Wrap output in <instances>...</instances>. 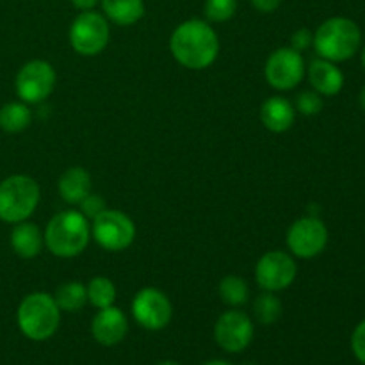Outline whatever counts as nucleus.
<instances>
[{
    "label": "nucleus",
    "instance_id": "nucleus-25",
    "mask_svg": "<svg viewBox=\"0 0 365 365\" xmlns=\"http://www.w3.org/2000/svg\"><path fill=\"white\" fill-rule=\"evenodd\" d=\"M205 16L214 24L228 21L237 11V0H205Z\"/></svg>",
    "mask_w": 365,
    "mask_h": 365
},
{
    "label": "nucleus",
    "instance_id": "nucleus-34",
    "mask_svg": "<svg viewBox=\"0 0 365 365\" xmlns=\"http://www.w3.org/2000/svg\"><path fill=\"white\" fill-rule=\"evenodd\" d=\"M157 365H180V364H177V362H171V360H166V362H160V364H157Z\"/></svg>",
    "mask_w": 365,
    "mask_h": 365
},
{
    "label": "nucleus",
    "instance_id": "nucleus-5",
    "mask_svg": "<svg viewBox=\"0 0 365 365\" xmlns=\"http://www.w3.org/2000/svg\"><path fill=\"white\" fill-rule=\"evenodd\" d=\"M39 203L38 182L27 175H13L0 182V220L16 225L29 220Z\"/></svg>",
    "mask_w": 365,
    "mask_h": 365
},
{
    "label": "nucleus",
    "instance_id": "nucleus-29",
    "mask_svg": "<svg viewBox=\"0 0 365 365\" xmlns=\"http://www.w3.org/2000/svg\"><path fill=\"white\" fill-rule=\"evenodd\" d=\"M314 43V34L309 31V29H298V31L292 34L291 38V48L298 50V52H303L309 46H312Z\"/></svg>",
    "mask_w": 365,
    "mask_h": 365
},
{
    "label": "nucleus",
    "instance_id": "nucleus-10",
    "mask_svg": "<svg viewBox=\"0 0 365 365\" xmlns=\"http://www.w3.org/2000/svg\"><path fill=\"white\" fill-rule=\"evenodd\" d=\"M328 245V228L319 217L307 216L294 221L287 232V246L298 259H314Z\"/></svg>",
    "mask_w": 365,
    "mask_h": 365
},
{
    "label": "nucleus",
    "instance_id": "nucleus-35",
    "mask_svg": "<svg viewBox=\"0 0 365 365\" xmlns=\"http://www.w3.org/2000/svg\"><path fill=\"white\" fill-rule=\"evenodd\" d=\"M362 66L365 68V46H364V50H362Z\"/></svg>",
    "mask_w": 365,
    "mask_h": 365
},
{
    "label": "nucleus",
    "instance_id": "nucleus-21",
    "mask_svg": "<svg viewBox=\"0 0 365 365\" xmlns=\"http://www.w3.org/2000/svg\"><path fill=\"white\" fill-rule=\"evenodd\" d=\"M53 299H56L57 307L64 312H77L88 302V291H86V285H82L77 280L64 282L57 287Z\"/></svg>",
    "mask_w": 365,
    "mask_h": 365
},
{
    "label": "nucleus",
    "instance_id": "nucleus-15",
    "mask_svg": "<svg viewBox=\"0 0 365 365\" xmlns=\"http://www.w3.org/2000/svg\"><path fill=\"white\" fill-rule=\"evenodd\" d=\"M309 81L321 96H335L344 88V73L327 59H314L309 66Z\"/></svg>",
    "mask_w": 365,
    "mask_h": 365
},
{
    "label": "nucleus",
    "instance_id": "nucleus-7",
    "mask_svg": "<svg viewBox=\"0 0 365 365\" xmlns=\"http://www.w3.org/2000/svg\"><path fill=\"white\" fill-rule=\"evenodd\" d=\"M91 235L107 252H121L134 242L135 225L127 214L106 209L93 220Z\"/></svg>",
    "mask_w": 365,
    "mask_h": 365
},
{
    "label": "nucleus",
    "instance_id": "nucleus-1",
    "mask_svg": "<svg viewBox=\"0 0 365 365\" xmlns=\"http://www.w3.org/2000/svg\"><path fill=\"white\" fill-rule=\"evenodd\" d=\"M170 48L177 63L187 70H205L220 53V39L212 25L205 20L182 21L173 31Z\"/></svg>",
    "mask_w": 365,
    "mask_h": 365
},
{
    "label": "nucleus",
    "instance_id": "nucleus-32",
    "mask_svg": "<svg viewBox=\"0 0 365 365\" xmlns=\"http://www.w3.org/2000/svg\"><path fill=\"white\" fill-rule=\"evenodd\" d=\"M203 365H232V364L225 362V360H209V362H205Z\"/></svg>",
    "mask_w": 365,
    "mask_h": 365
},
{
    "label": "nucleus",
    "instance_id": "nucleus-27",
    "mask_svg": "<svg viewBox=\"0 0 365 365\" xmlns=\"http://www.w3.org/2000/svg\"><path fill=\"white\" fill-rule=\"evenodd\" d=\"M78 205H81V212L84 214L88 220H95L96 216H100V214L107 209L106 200L100 195H95V192H89Z\"/></svg>",
    "mask_w": 365,
    "mask_h": 365
},
{
    "label": "nucleus",
    "instance_id": "nucleus-23",
    "mask_svg": "<svg viewBox=\"0 0 365 365\" xmlns=\"http://www.w3.org/2000/svg\"><path fill=\"white\" fill-rule=\"evenodd\" d=\"M220 298L221 302L227 303L230 307H241L248 302L250 298V289L248 284L245 282V278L235 277H225L220 282Z\"/></svg>",
    "mask_w": 365,
    "mask_h": 365
},
{
    "label": "nucleus",
    "instance_id": "nucleus-3",
    "mask_svg": "<svg viewBox=\"0 0 365 365\" xmlns=\"http://www.w3.org/2000/svg\"><path fill=\"white\" fill-rule=\"evenodd\" d=\"M362 43V31L353 20L346 16L328 18L314 34V48L321 59L331 63L348 61L359 52Z\"/></svg>",
    "mask_w": 365,
    "mask_h": 365
},
{
    "label": "nucleus",
    "instance_id": "nucleus-6",
    "mask_svg": "<svg viewBox=\"0 0 365 365\" xmlns=\"http://www.w3.org/2000/svg\"><path fill=\"white\" fill-rule=\"evenodd\" d=\"M71 48L84 57H93L102 52L110 39L109 21L95 11H82L70 25Z\"/></svg>",
    "mask_w": 365,
    "mask_h": 365
},
{
    "label": "nucleus",
    "instance_id": "nucleus-9",
    "mask_svg": "<svg viewBox=\"0 0 365 365\" xmlns=\"http://www.w3.org/2000/svg\"><path fill=\"white\" fill-rule=\"evenodd\" d=\"M305 59L302 52L291 48V46H282L277 48L266 61V81L271 88L280 89V91H291L305 77Z\"/></svg>",
    "mask_w": 365,
    "mask_h": 365
},
{
    "label": "nucleus",
    "instance_id": "nucleus-30",
    "mask_svg": "<svg viewBox=\"0 0 365 365\" xmlns=\"http://www.w3.org/2000/svg\"><path fill=\"white\" fill-rule=\"evenodd\" d=\"M250 2L260 13H274L280 7L282 0H250Z\"/></svg>",
    "mask_w": 365,
    "mask_h": 365
},
{
    "label": "nucleus",
    "instance_id": "nucleus-22",
    "mask_svg": "<svg viewBox=\"0 0 365 365\" xmlns=\"http://www.w3.org/2000/svg\"><path fill=\"white\" fill-rule=\"evenodd\" d=\"M88 302L91 303L95 309H106V307L114 305L116 299V287H114L113 280L107 277H95L89 280L88 287Z\"/></svg>",
    "mask_w": 365,
    "mask_h": 365
},
{
    "label": "nucleus",
    "instance_id": "nucleus-33",
    "mask_svg": "<svg viewBox=\"0 0 365 365\" xmlns=\"http://www.w3.org/2000/svg\"><path fill=\"white\" fill-rule=\"evenodd\" d=\"M359 102H360V107L365 110V86L362 88V91H360V96H359Z\"/></svg>",
    "mask_w": 365,
    "mask_h": 365
},
{
    "label": "nucleus",
    "instance_id": "nucleus-16",
    "mask_svg": "<svg viewBox=\"0 0 365 365\" xmlns=\"http://www.w3.org/2000/svg\"><path fill=\"white\" fill-rule=\"evenodd\" d=\"M260 120L267 130L280 134L294 125L296 109L284 96H271L260 107Z\"/></svg>",
    "mask_w": 365,
    "mask_h": 365
},
{
    "label": "nucleus",
    "instance_id": "nucleus-4",
    "mask_svg": "<svg viewBox=\"0 0 365 365\" xmlns=\"http://www.w3.org/2000/svg\"><path fill=\"white\" fill-rule=\"evenodd\" d=\"M16 319L25 337L41 342L52 337L59 328L61 309L48 292H32L21 299Z\"/></svg>",
    "mask_w": 365,
    "mask_h": 365
},
{
    "label": "nucleus",
    "instance_id": "nucleus-28",
    "mask_svg": "<svg viewBox=\"0 0 365 365\" xmlns=\"http://www.w3.org/2000/svg\"><path fill=\"white\" fill-rule=\"evenodd\" d=\"M351 349L355 353L356 359L360 362L365 364V319L362 323H359V327L355 328L351 335Z\"/></svg>",
    "mask_w": 365,
    "mask_h": 365
},
{
    "label": "nucleus",
    "instance_id": "nucleus-13",
    "mask_svg": "<svg viewBox=\"0 0 365 365\" xmlns=\"http://www.w3.org/2000/svg\"><path fill=\"white\" fill-rule=\"evenodd\" d=\"M214 337L221 349L228 353L245 351L253 339V323L248 314L228 310L221 314L214 327Z\"/></svg>",
    "mask_w": 365,
    "mask_h": 365
},
{
    "label": "nucleus",
    "instance_id": "nucleus-2",
    "mask_svg": "<svg viewBox=\"0 0 365 365\" xmlns=\"http://www.w3.org/2000/svg\"><path fill=\"white\" fill-rule=\"evenodd\" d=\"M43 239L50 253L59 259H73L88 248L91 225L81 210H63L48 221Z\"/></svg>",
    "mask_w": 365,
    "mask_h": 365
},
{
    "label": "nucleus",
    "instance_id": "nucleus-12",
    "mask_svg": "<svg viewBox=\"0 0 365 365\" xmlns=\"http://www.w3.org/2000/svg\"><path fill=\"white\" fill-rule=\"evenodd\" d=\"M134 319L150 331H159L170 324L173 307L170 298L155 287H145L135 294L132 302Z\"/></svg>",
    "mask_w": 365,
    "mask_h": 365
},
{
    "label": "nucleus",
    "instance_id": "nucleus-14",
    "mask_svg": "<svg viewBox=\"0 0 365 365\" xmlns=\"http://www.w3.org/2000/svg\"><path fill=\"white\" fill-rule=\"evenodd\" d=\"M128 331V323L125 314L118 307L110 305L100 309L98 314L93 317L91 334L98 344L116 346L125 339Z\"/></svg>",
    "mask_w": 365,
    "mask_h": 365
},
{
    "label": "nucleus",
    "instance_id": "nucleus-8",
    "mask_svg": "<svg viewBox=\"0 0 365 365\" xmlns=\"http://www.w3.org/2000/svg\"><path fill=\"white\" fill-rule=\"evenodd\" d=\"M57 75L48 61L34 59L25 63L16 75V93L25 103H41L52 95Z\"/></svg>",
    "mask_w": 365,
    "mask_h": 365
},
{
    "label": "nucleus",
    "instance_id": "nucleus-20",
    "mask_svg": "<svg viewBox=\"0 0 365 365\" xmlns=\"http://www.w3.org/2000/svg\"><path fill=\"white\" fill-rule=\"evenodd\" d=\"M31 121L32 113L25 102H9L0 109V128L9 134L25 130Z\"/></svg>",
    "mask_w": 365,
    "mask_h": 365
},
{
    "label": "nucleus",
    "instance_id": "nucleus-26",
    "mask_svg": "<svg viewBox=\"0 0 365 365\" xmlns=\"http://www.w3.org/2000/svg\"><path fill=\"white\" fill-rule=\"evenodd\" d=\"M296 109L303 116H317L323 110V98L316 91H303L296 98Z\"/></svg>",
    "mask_w": 365,
    "mask_h": 365
},
{
    "label": "nucleus",
    "instance_id": "nucleus-24",
    "mask_svg": "<svg viewBox=\"0 0 365 365\" xmlns=\"http://www.w3.org/2000/svg\"><path fill=\"white\" fill-rule=\"evenodd\" d=\"M253 314L260 324H273L282 316V302L273 292H262L253 303Z\"/></svg>",
    "mask_w": 365,
    "mask_h": 365
},
{
    "label": "nucleus",
    "instance_id": "nucleus-17",
    "mask_svg": "<svg viewBox=\"0 0 365 365\" xmlns=\"http://www.w3.org/2000/svg\"><path fill=\"white\" fill-rule=\"evenodd\" d=\"M43 242H45V239H43V234L38 228V225L31 223L27 220L16 223L13 230H11V248L21 259H34V257H38L41 253Z\"/></svg>",
    "mask_w": 365,
    "mask_h": 365
},
{
    "label": "nucleus",
    "instance_id": "nucleus-19",
    "mask_svg": "<svg viewBox=\"0 0 365 365\" xmlns=\"http://www.w3.org/2000/svg\"><path fill=\"white\" fill-rule=\"evenodd\" d=\"M103 13L113 24L128 25L138 24L145 14V2L143 0H100Z\"/></svg>",
    "mask_w": 365,
    "mask_h": 365
},
{
    "label": "nucleus",
    "instance_id": "nucleus-18",
    "mask_svg": "<svg viewBox=\"0 0 365 365\" xmlns=\"http://www.w3.org/2000/svg\"><path fill=\"white\" fill-rule=\"evenodd\" d=\"M59 195L70 205H78L91 192V175L81 166L64 171L59 178Z\"/></svg>",
    "mask_w": 365,
    "mask_h": 365
},
{
    "label": "nucleus",
    "instance_id": "nucleus-31",
    "mask_svg": "<svg viewBox=\"0 0 365 365\" xmlns=\"http://www.w3.org/2000/svg\"><path fill=\"white\" fill-rule=\"evenodd\" d=\"M100 0H71V4H73L78 11H93V7Z\"/></svg>",
    "mask_w": 365,
    "mask_h": 365
},
{
    "label": "nucleus",
    "instance_id": "nucleus-11",
    "mask_svg": "<svg viewBox=\"0 0 365 365\" xmlns=\"http://www.w3.org/2000/svg\"><path fill=\"white\" fill-rule=\"evenodd\" d=\"M298 274V266L292 255L273 250L264 253L255 267L257 284L267 292H278L292 285Z\"/></svg>",
    "mask_w": 365,
    "mask_h": 365
}]
</instances>
